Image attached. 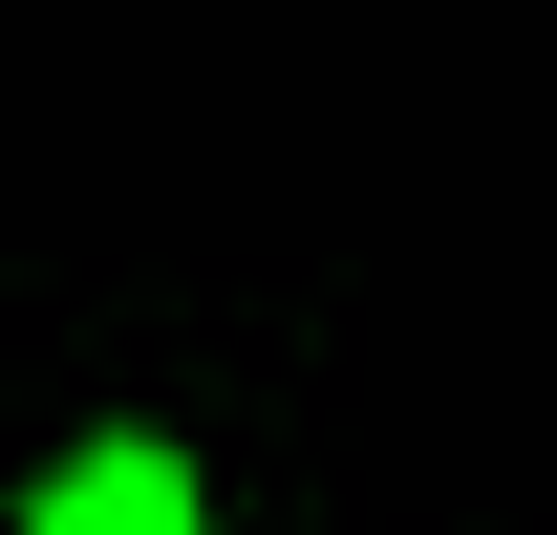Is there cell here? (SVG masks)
<instances>
[{
	"label": "cell",
	"mask_w": 557,
	"mask_h": 535,
	"mask_svg": "<svg viewBox=\"0 0 557 535\" xmlns=\"http://www.w3.org/2000/svg\"><path fill=\"white\" fill-rule=\"evenodd\" d=\"M44 535H194V471L172 450H65L44 471Z\"/></svg>",
	"instance_id": "6da1fadb"
}]
</instances>
